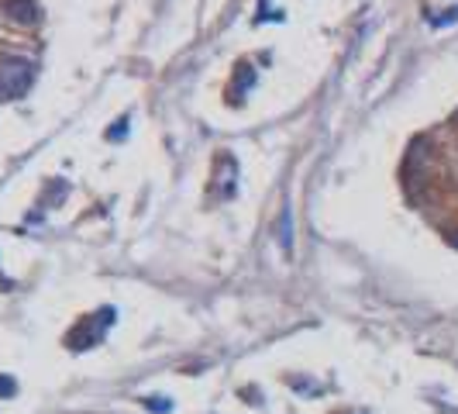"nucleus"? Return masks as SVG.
Instances as JSON below:
<instances>
[{"mask_svg": "<svg viewBox=\"0 0 458 414\" xmlns=\"http://www.w3.org/2000/svg\"><path fill=\"white\" fill-rule=\"evenodd\" d=\"M35 80V66L24 59H7L0 66V97H17L31 87Z\"/></svg>", "mask_w": 458, "mask_h": 414, "instance_id": "nucleus-1", "label": "nucleus"}, {"mask_svg": "<svg viewBox=\"0 0 458 414\" xmlns=\"http://www.w3.org/2000/svg\"><path fill=\"white\" fill-rule=\"evenodd\" d=\"M7 14L17 17V21H24V24H31L38 17V7H35V0H10L7 3Z\"/></svg>", "mask_w": 458, "mask_h": 414, "instance_id": "nucleus-2", "label": "nucleus"}, {"mask_svg": "<svg viewBox=\"0 0 458 414\" xmlns=\"http://www.w3.org/2000/svg\"><path fill=\"white\" fill-rule=\"evenodd\" d=\"M279 245H282V252H289L293 249V224H289V207L282 210V217H279Z\"/></svg>", "mask_w": 458, "mask_h": 414, "instance_id": "nucleus-3", "label": "nucleus"}, {"mask_svg": "<svg viewBox=\"0 0 458 414\" xmlns=\"http://www.w3.org/2000/svg\"><path fill=\"white\" fill-rule=\"evenodd\" d=\"M145 408L149 411H159V414H169L173 411V401L169 397H145Z\"/></svg>", "mask_w": 458, "mask_h": 414, "instance_id": "nucleus-4", "label": "nucleus"}, {"mask_svg": "<svg viewBox=\"0 0 458 414\" xmlns=\"http://www.w3.org/2000/svg\"><path fill=\"white\" fill-rule=\"evenodd\" d=\"M427 21H431L434 28H445V24H455V21H458V7H448L445 14H434V17H427Z\"/></svg>", "mask_w": 458, "mask_h": 414, "instance_id": "nucleus-5", "label": "nucleus"}, {"mask_svg": "<svg viewBox=\"0 0 458 414\" xmlns=\"http://www.w3.org/2000/svg\"><path fill=\"white\" fill-rule=\"evenodd\" d=\"M124 128H128V117H121V121H117V128H110V131H107V138H110V142H121V138H124Z\"/></svg>", "mask_w": 458, "mask_h": 414, "instance_id": "nucleus-6", "label": "nucleus"}, {"mask_svg": "<svg viewBox=\"0 0 458 414\" xmlns=\"http://www.w3.org/2000/svg\"><path fill=\"white\" fill-rule=\"evenodd\" d=\"M17 387H14V380H7V376H0V397H10Z\"/></svg>", "mask_w": 458, "mask_h": 414, "instance_id": "nucleus-7", "label": "nucleus"}]
</instances>
